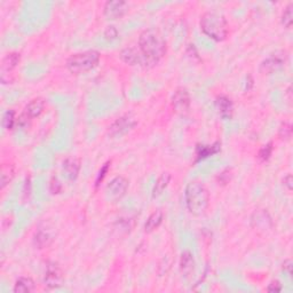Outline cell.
<instances>
[{"label": "cell", "mask_w": 293, "mask_h": 293, "mask_svg": "<svg viewBox=\"0 0 293 293\" xmlns=\"http://www.w3.org/2000/svg\"><path fill=\"white\" fill-rule=\"evenodd\" d=\"M137 47L145 58L149 68L161 61L165 57L167 51L165 39L161 32L155 29H146L140 34Z\"/></svg>", "instance_id": "6da1fadb"}, {"label": "cell", "mask_w": 293, "mask_h": 293, "mask_svg": "<svg viewBox=\"0 0 293 293\" xmlns=\"http://www.w3.org/2000/svg\"><path fill=\"white\" fill-rule=\"evenodd\" d=\"M184 202L189 213L195 217H202L210 206V192L205 184L193 180L184 189Z\"/></svg>", "instance_id": "7a4b0ae2"}, {"label": "cell", "mask_w": 293, "mask_h": 293, "mask_svg": "<svg viewBox=\"0 0 293 293\" xmlns=\"http://www.w3.org/2000/svg\"><path fill=\"white\" fill-rule=\"evenodd\" d=\"M200 27L206 37L214 41H223L229 33V24L226 17L218 12H206L201 17Z\"/></svg>", "instance_id": "3957f363"}, {"label": "cell", "mask_w": 293, "mask_h": 293, "mask_svg": "<svg viewBox=\"0 0 293 293\" xmlns=\"http://www.w3.org/2000/svg\"><path fill=\"white\" fill-rule=\"evenodd\" d=\"M99 62H100V53L97 51L89 50L72 54L67 60V68L71 73L81 75L96 68Z\"/></svg>", "instance_id": "277c9868"}, {"label": "cell", "mask_w": 293, "mask_h": 293, "mask_svg": "<svg viewBox=\"0 0 293 293\" xmlns=\"http://www.w3.org/2000/svg\"><path fill=\"white\" fill-rule=\"evenodd\" d=\"M128 189V180L124 176H116L106 187V198L110 203H116L126 195Z\"/></svg>", "instance_id": "5b68a950"}, {"label": "cell", "mask_w": 293, "mask_h": 293, "mask_svg": "<svg viewBox=\"0 0 293 293\" xmlns=\"http://www.w3.org/2000/svg\"><path fill=\"white\" fill-rule=\"evenodd\" d=\"M287 61V55L285 52L277 51L275 53L270 54L268 58H266L264 61L260 63L259 71L262 75H271L276 72L285 66Z\"/></svg>", "instance_id": "8992f818"}, {"label": "cell", "mask_w": 293, "mask_h": 293, "mask_svg": "<svg viewBox=\"0 0 293 293\" xmlns=\"http://www.w3.org/2000/svg\"><path fill=\"white\" fill-rule=\"evenodd\" d=\"M136 119L131 115H124L110 125L108 134L111 137H122L136 126Z\"/></svg>", "instance_id": "52a82bcc"}, {"label": "cell", "mask_w": 293, "mask_h": 293, "mask_svg": "<svg viewBox=\"0 0 293 293\" xmlns=\"http://www.w3.org/2000/svg\"><path fill=\"white\" fill-rule=\"evenodd\" d=\"M64 274L58 262H48L46 266L44 283L47 287L58 288L63 285Z\"/></svg>", "instance_id": "ba28073f"}, {"label": "cell", "mask_w": 293, "mask_h": 293, "mask_svg": "<svg viewBox=\"0 0 293 293\" xmlns=\"http://www.w3.org/2000/svg\"><path fill=\"white\" fill-rule=\"evenodd\" d=\"M55 230L53 227L48 225H44L39 227L33 235V245L36 249H46L52 245L55 240Z\"/></svg>", "instance_id": "9c48e42d"}, {"label": "cell", "mask_w": 293, "mask_h": 293, "mask_svg": "<svg viewBox=\"0 0 293 293\" xmlns=\"http://www.w3.org/2000/svg\"><path fill=\"white\" fill-rule=\"evenodd\" d=\"M122 61L126 64H130L133 67H143V68H149L148 62H146L145 58L143 57V54L141 53V51L139 47L132 46V47H126L124 48L119 54Z\"/></svg>", "instance_id": "30bf717a"}, {"label": "cell", "mask_w": 293, "mask_h": 293, "mask_svg": "<svg viewBox=\"0 0 293 293\" xmlns=\"http://www.w3.org/2000/svg\"><path fill=\"white\" fill-rule=\"evenodd\" d=\"M191 105L190 94L188 90L183 87L178 88L172 96V107L179 114L187 113Z\"/></svg>", "instance_id": "8fae6325"}, {"label": "cell", "mask_w": 293, "mask_h": 293, "mask_svg": "<svg viewBox=\"0 0 293 293\" xmlns=\"http://www.w3.org/2000/svg\"><path fill=\"white\" fill-rule=\"evenodd\" d=\"M21 61V54L17 52H11L6 57H4L0 64V72H2V81L8 77V83H10V75L15 70Z\"/></svg>", "instance_id": "7c38bea8"}, {"label": "cell", "mask_w": 293, "mask_h": 293, "mask_svg": "<svg viewBox=\"0 0 293 293\" xmlns=\"http://www.w3.org/2000/svg\"><path fill=\"white\" fill-rule=\"evenodd\" d=\"M128 5L125 2H107L103 7V15L107 20H117L126 14Z\"/></svg>", "instance_id": "4fadbf2b"}, {"label": "cell", "mask_w": 293, "mask_h": 293, "mask_svg": "<svg viewBox=\"0 0 293 293\" xmlns=\"http://www.w3.org/2000/svg\"><path fill=\"white\" fill-rule=\"evenodd\" d=\"M45 107H46V103H45L44 99L36 97V99H33V100L30 101L27 106H25L23 113L21 115H23L25 118L31 122L33 118L39 117V116L44 113Z\"/></svg>", "instance_id": "5bb4252c"}, {"label": "cell", "mask_w": 293, "mask_h": 293, "mask_svg": "<svg viewBox=\"0 0 293 293\" xmlns=\"http://www.w3.org/2000/svg\"><path fill=\"white\" fill-rule=\"evenodd\" d=\"M251 225L257 230H267L273 226L271 218L266 210H258L252 214Z\"/></svg>", "instance_id": "9a60e30c"}, {"label": "cell", "mask_w": 293, "mask_h": 293, "mask_svg": "<svg viewBox=\"0 0 293 293\" xmlns=\"http://www.w3.org/2000/svg\"><path fill=\"white\" fill-rule=\"evenodd\" d=\"M62 169H63L64 174L67 175V178L69 180H71V181L76 180L77 178H78L79 172H80V161L77 157H73V156L68 157L63 161Z\"/></svg>", "instance_id": "2e32d148"}, {"label": "cell", "mask_w": 293, "mask_h": 293, "mask_svg": "<svg viewBox=\"0 0 293 293\" xmlns=\"http://www.w3.org/2000/svg\"><path fill=\"white\" fill-rule=\"evenodd\" d=\"M195 270V259L190 251H184L180 258V271L183 276H190Z\"/></svg>", "instance_id": "e0dca14e"}, {"label": "cell", "mask_w": 293, "mask_h": 293, "mask_svg": "<svg viewBox=\"0 0 293 293\" xmlns=\"http://www.w3.org/2000/svg\"><path fill=\"white\" fill-rule=\"evenodd\" d=\"M215 106H217V109L219 111V114L221 115V117L229 119L232 116V111H234V106H232V102L229 97H227L225 95H220L215 100Z\"/></svg>", "instance_id": "ac0fdd59"}, {"label": "cell", "mask_w": 293, "mask_h": 293, "mask_svg": "<svg viewBox=\"0 0 293 293\" xmlns=\"http://www.w3.org/2000/svg\"><path fill=\"white\" fill-rule=\"evenodd\" d=\"M163 220H164V214L162 211L161 210L155 211V212H153L149 215L148 220H146V222L144 223V231L150 234V232L158 229L159 226L163 223Z\"/></svg>", "instance_id": "d6986e66"}, {"label": "cell", "mask_w": 293, "mask_h": 293, "mask_svg": "<svg viewBox=\"0 0 293 293\" xmlns=\"http://www.w3.org/2000/svg\"><path fill=\"white\" fill-rule=\"evenodd\" d=\"M36 290V283L31 277H20L14 284L15 293H30Z\"/></svg>", "instance_id": "ffe728a7"}, {"label": "cell", "mask_w": 293, "mask_h": 293, "mask_svg": "<svg viewBox=\"0 0 293 293\" xmlns=\"http://www.w3.org/2000/svg\"><path fill=\"white\" fill-rule=\"evenodd\" d=\"M170 181H171L170 173H162L161 175H159L156 183H155V187L153 190V197L155 198V197L161 196L164 192V190L167 188V186H169Z\"/></svg>", "instance_id": "44dd1931"}, {"label": "cell", "mask_w": 293, "mask_h": 293, "mask_svg": "<svg viewBox=\"0 0 293 293\" xmlns=\"http://www.w3.org/2000/svg\"><path fill=\"white\" fill-rule=\"evenodd\" d=\"M13 178H14V167L11 164H4L2 166V174H0V187L2 189H5Z\"/></svg>", "instance_id": "7402d4cb"}, {"label": "cell", "mask_w": 293, "mask_h": 293, "mask_svg": "<svg viewBox=\"0 0 293 293\" xmlns=\"http://www.w3.org/2000/svg\"><path fill=\"white\" fill-rule=\"evenodd\" d=\"M220 152V144L215 143L213 145H202L197 150V157L198 159H204L206 157L211 156Z\"/></svg>", "instance_id": "603a6c76"}, {"label": "cell", "mask_w": 293, "mask_h": 293, "mask_svg": "<svg viewBox=\"0 0 293 293\" xmlns=\"http://www.w3.org/2000/svg\"><path fill=\"white\" fill-rule=\"evenodd\" d=\"M17 123V118L14 110H7L3 116V127L7 131H12Z\"/></svg>", "instance_id": "cb8c5ba5"}, {"label": "cell", "mask_w": 293, "mask_h": 293, "mask_svg": "<svg viewBox=\"0 0 293 293\" xmlns=\"http://www.w3.org/2000/svg\"><path fill=\"white\" fill-rule=\"evenodd\" d=\"M282 24L285 27L286 29H290L292 27V22H293V4H288V5L285 7L284 10L283 14H282Z\"/></svg>", "instance_id": "d4e9b609"}, {"label": "cell", "mask_w": 293, "mask_h": 293, "mask_svg": "<svg viewBox=\"0 0 293 293\" xmlns=\"http://www.w3.org/2000/svg\"><path fill=\"white\" fill-rule=\"evenodd\" d=\"M278 136L281 140H290L292 136V126L288 123H283L278 130Z\"/></svg>", "instance_id": "484cf974"}, {"label": "cell", "mask_w": 293, "mask_h": 293, "mask_svg": "<svg viewBox=\"0 0 293 293\" xmlns=\"http://www.w3.org/2000/svg\"><path fill=\"white\" fill-rule=\"evenodd\" d=\"M271 154H273V144L268 143L260 149L259 154H258V158H259L261 162H267L270 158Z\"/></svg>", "instance_id": "4316f807"}, {"label": "cell", "mask_w": 293, "mask_h": 293, "mask_svg": "<svg viewBox=\"0 0 293 293\" xmlns=\"http://www.w3.org/2000/svg\"><path fill=\"white\" fill-rule=\"evenodd\" d=\"M50 190L52 193H53V195H55V193H60L62 191V184L58 180V178H53L51 180Z\"/></svg>", "instance_id": "83f0119b"}, {"label": "cell", "mask_w": 293, "mask_h": 293, "mask_svg": "<svg viewBox=\"0 0 293 293\" xmlns=\"http://www.w3.org/2000/svg\"><path fill=\"white\" fill-rule=\"evenodd\" d=\"M117 37H118V31H117V29H116L115 27H108L107 30L105 31V38L107 40H110V41H113L115 39H117Z\"/></svg>", "instance_id": "f1b7e54d"}, {"label": "cell", "mask_w": 293, "mask_h": 293, "mask_svg": "<svg viewBox=\"0 0 293 293\" xmlns=\"http://www.w3.org/2000/svg\"><path fill=\"white\" fill-rule=\"evenodd\" d=\"M109 167H110V163H107V164H105V166L102 167L101 171L99 172V175H97V179H96V186H99V184H100L103 181V179H105V176L107 175Z\"/></svg>", "instance_id": "f546056e"}, {"label": "cell", "mask_w": 293, "mask_h": 293, "mask_svg": "<svg viewBox=\"0 0 293 293\" xmlns=\"http://www.w3.org/2000/svg\"><path fill=\"white\" fill-rule=\"evenodd\" d=\"M267 291L268 292H281L282 291V285L278 281H273L271 282L268 287H267Z\"/></svg>", "instance_id": "4dcf8cb0"}, {"label": "cell", "mask_w": 293, "mask_h": 293, "mask_svg": "<svg viewBox=\"0 0 293 293\" xmlns=\"http://www.w3.org/2000/svg\"><path fill=\"white\" fill-rule=\"evenodd\" d=\"M283 183H284V187H286L287 190H288V191H291V190H292V187H293V179H292V175H291V174H287L286 176H284Z\"/></svg>", "instance_id": "1f68e13d"}, {"label": "cell", "mask_w": 293, "mask_h": 293, "mask_svg": "<svg viewBox=\"0 0 293 293\" xmlns=\"http://www.w3.org/2000/svg\"><path fill=\"white\" fill-rule=\"evenodd\" d=\"M292 266H293V264H292L291 259H287V260L284 261V264H283V269L286 271L288 276H292Z\"/></svg>", "instance_id": "d6a6232c"}]
</instances>
